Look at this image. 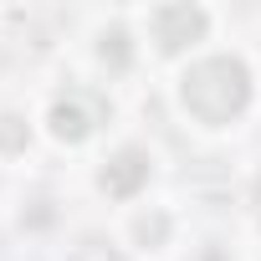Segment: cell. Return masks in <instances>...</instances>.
Segmentation results:
<instances>
[{
  "label": "cell",
  "mask_w": 261,
  "mask_h": 261,
  "mask_svg": "<svg viewBox=\"0 0 261 261\" xmlns=\"http://www.w3.org/2000/svg\"><path fill=\"white\" fill-rule=\"evenodd\" d=\"M179 102L190 118H200L205 128H225L251 108V72L236 57H205L185 72L179 82Z\"/></svg>",
  "instance_id": "obj_1"
},
{
  "label": "cell",
  "mask_w": 261,
  "mask_h": 261,
  "mask_svg": "<svg viewBox=\"0 0 261 261\" xmlns=\"http://www.w3.org/2000/svg\"><path fill=\"white\" fill-rule=\"evenodd\" d=\"M256 220H261V185H256Z\"/></svg>",
  "instance_id": "obj_6"
},
{
  "label": "cell",
  "mask_w": 261,
  "mask_h": 261,
  "mask_svg": "<svg viewBox=\"0 0 261 261\" xmlns=\"http://www.w3.org/2000/svg\"><path fill=\"white\" fill-rule=\"evenodd\" d=\"M46 123H51V134H57V139L82 144L92 128L102 123V102H97L92 92H67V97H57V102H51Z\"/></svg>",
  "instance_id": "obj_2"
},
{
  "label": "cell",
  "mask_w": 261,
  "mask_h": 261,
  "mask_svg": "<svg viewBox=\"0 0 261 261\" xmlns=\"http://www.w3.org/2000/svg\"><path fill=\"white\" fill-rule=\"evenodd\" d=\"M149 31H154L159 51H179V46L205 36V11L200 6H164V11L149 16Z\"/></svg>",
  "instance_id": "obj_3"
},
{
  "label": "cell",
  "mask_w": 261,
  "mask_h": 261,
  "mask_svg": "<svg viewBox=\"0 0 261 261\" xmlns=\"http://www.w3.org/2000/svg\"><path fill=\"white\" fill-rule=\"evenodd\" d=\"M144 179H149V154H139V149H123V154L102 169V190L118 195V200H128Z\"/></svg>",
  "instance_id": "obj_4"
},
{
  "label": "cell",
  "mask_w": 261,
  "mask_h": 261,
  "mask_svg": "<svg viewBox=\"0 0 261 261\" xmlns=\"http://www.w3.org/2000/svg\"><path fill=\"white\" fill-rule=\"evenodd\" d=\"M26 144V128H21V118H0V149H21Z\"/></svg>",
  "instance_id": "obj_5"
}]
</instances>
